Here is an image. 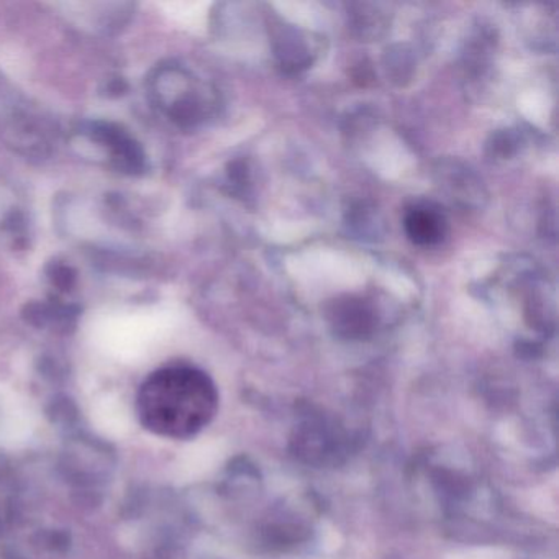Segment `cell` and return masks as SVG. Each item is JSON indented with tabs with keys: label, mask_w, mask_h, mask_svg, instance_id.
<instances>
[{
	"label": "cell",
	"mask_w": 559,
	"mask_h": 559,
	"mask_svg": "<svg viewBox=\"0 0 559 559\" xmlns=\"http://www.w3.org/2000/svg\"><path fill=\"white\" fill-rule=\"evenodd\" d=\"M136 408L143 427L152 433L189 440L214 420L218 392L214 381L201 369L168 366L143 382Z\"/></svg>",
	"instance_id": "1"
},
{
	"label": "cell",
	"mask_w": 559,
	"mask_h": 559,
	"mask_svg": "<svg viewBox=\"0 0 559 559\" xmlns=\"http://www.w3.org/2000/svg\"><path fill=\"white\" fill-rule=\"evenodd\" d=\"M150 94L159 109L182 127L207 119L215 106L209 87L179 67L159 68L150 80Z\"/></svg>",
	"instance_id": "2"
},
{
	"label": "cell",
	"mask_w": 559,
	"mask_h": 559,
	"mask_svg": "<svg viewBox=\"0 0 559 559\" xmlns=\"http://www.w3.org/2000/svg\"><path fill=\"white\" fill-rule=\"evenodd\" d=\"M84 135H87L91 142L99 143V146L109 153L110 162L120 171L130 173V175L145 171L146 159L142 146L120 127L114 123L94 122L84 130Z\"/></svg>",
	"instance_id": "3"
},
{
	"label": "cell",
	"mask_w": 559,
	"mask_h": 559,
	"mask_svg": "<svg viewBox=\"0 0 559 559\" xmlns=\"http://www.w3.org/2000/svg\"><path fill=\"white\" fill-rule=\"evenodd\" d=\"M404 227L405 234L415 245L431 247L443 241L448 225L440 209L431 204H420L407 212Z\"/></svg>",
	"instance_id": "4"
},
{
	"label": "cell",
	"mask_w": 559,
	"mask_h": 559,
	"mask_svg": "<svg viewBox=\"0 0 559 559\" xmlns=\"http://www.w3.org/2000/svg\"><path fill=\"white\" fill-rule=\"evenodd\" d=\"M332 316L335 325L348 333H365L374 325V313L365 300H340L333 307Z\"/></svg>",
	"instance_id": "5"
}]
</instances>
